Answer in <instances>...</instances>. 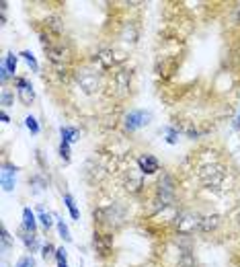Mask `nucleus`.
I'll return each mask as SVG.
<instances>
[{"mask_svg": "<svg viewBox=\"0 0 240 267\" xmlns=\"http://www.w3.org/2000/svg\"><path fill=\"white\" fill-rule=\"evenodd\" d=\"M64 204H66V208H68V212H70L72 220H80V212H78V208H76V204H74V197H72L70 193H64Z\"/></svg>", "mask_w": 240, "mask_h": 267, "instance_id": "20", "label": "nucleus"}, {"mask_svg": "<svg viewBox=\"0 0 240 267\" xmlns=\"http://www.w3.org/2000/svg\"><path fill=\"white\" fill-rule=\"evenodd\" d=\"M17 267H35V259H33V255H25V257H21Z\"/></svg>", "mask_w": 240, "mask_h": 267, "instance_id": "31", "label": "nucleus"}, {"mask_svg": "<svg viewBox=\"0 0 240 267\" xmlns=\"http://www.w3.org/2000/svg\"><path fill=\"white\" fill-rule=\"evenodd\" d=\"M21 240H23V245H25V249H27L31 255L39 251V237H37V235H29V232H23Z\"/></svg>", "mask_w": 240, "mask_h": 267, "instance_id": "17", "label": "nucleus"}, {"mask_svg": "<svg viewBox=\"0 0 240 267\" xmlns=\"http://www.w3.org/2000/svg\"><path fill=\"white\" fill-rule=\"evenodd\" d=\"M39 222H41V226L45 228V230H50L52 226H53V220H52V214L50 212H43L41 208H39Z\"/></svg>", "mask_w": 240, "mask_h": 267, "instance_id": "26", "label": "nucleus"}, {"mask_svg": "<svg viewBox=\"0 0 240 267\" xmlns=\"http://www.w3.org/2000/svg\"><path fill=\"white\" fill-rule=\"evenodd\" d=\"M0 119H2V123H8L10 121V118H8V113L2 109V111H0Z\"/></svg>", "mask_w": 240, "mask_h": 267, "instance_id": "36", "label": "nucleus"}, {"mask_svg": "<svg viewBox=\"0 0 240 267\" xmlns=\"http://www.w3.org/2000/svg\"><path fill=\"white\" fill-rule=\"evenodd\" d=\"M8 78H13V74L8 72V68H6V66H4V62H2V64H0V83L6 85V83H8Z\"/></svg>", "mask_w": 240, "mask_h": 267, "instance_id": "32", "label": "nucleus"}, {"mask_svg": "<svg viewBox=\"0 0 240 267\" xmlns=\"http://www.w3.org/2000/svg\"><path fill=\"white\" fill-rule=\"evenodd\" d=\"M58 267H68V263H58Z\"/></svg>", "mask_w": 240, "mask_h": 267, "instance_id": "38", "label": "nucleus"}, {"mask_svg": "<svg viewBox=\"0 0 240 267\" xmlns=\"http://www.w3.org/2000/svg\"><path fill=\"white\" fill-rule=\"evenodd\" d=\"M130 87H132V72L130 70H117L113 74V83H111V89L115 92L117 97H125L130 92Z\"/></svg>", "mask_w": 240, "mask_h": 267, "instance_id": "10", "label": "nucleus"}, {"mask_svg": "<svg viewBox=\"0 0 240 267\" xmlns=\"http://www.w3.org/2000/svg\"><path fill=\"white\" fill-rule=\"evenodd\" d=\"M17 167H13L10 162H4L2 165V173H0V183H2L4 191H13L15 183H17Z\"/></svg>", "mask_w": 240, "mask_h": 267, "instance_id": "13", "label": "nucleus"}, {"mask_svg": "<svg viewBox=\"0 0 240 267\" xmlns=\"http://www.w3.org/2000/svg\"><path fill=\"white\" fill-rule=\"evenodd\" d=\"M55 228H58V232H60V238H64L66 242H70L72 240V237H70V228H68V224L64 222V220H55Z\"/></svg>", "mask_w": 240, "mask_h": 267, "instance_id": "21", "label": "nucleus"}, {"mask_svg": "<svg viewBox=\"0 0 240 267\" xmlns=\"http://www.w3.org/2000/svg\"><path fill=\"white\" fill-rule=\"evenodd\" d=\"M25 125H27V130H29L33 136L39 134V123H37V119L33 118V115H27V118H25Z\"/></svg>", "mask_w": 240, "mask_h": 267, "instance_id": "28", "label": "nucleus"}, {"mask_svg": "<svg viewBox=\"0 0 240 267\" xmlns=\"http://www.w3.org/2000/svg\"><path fill=\"white\" fill-rule=\"evenodd\" d=\"M31 185H37V189H35V193H37V191L45 189V185H48V183H45V181H43V179H41L39 175H35V177H33V179H31Z\"/></svg>", "mask_w": 240, "mask_h": 267, "instance_id": "35", "label": "nucleus"}, {"mask_svg": "<svg viewBox=\"0 0 240 267\" xmlns=\"http://www.w3.org/2000/svg\"><path fill=\"white\" fill-rule=\"evenodd\" d=\"M55 251H58V249H55V247L52 245V242H45V245L41 247V257H43L45 261L55 259Z\"/></svg>", "mask_w": 240, "mask_h": 267, "instance_id": "25", "label": "nucleus"}, {"mask_svg": "<svg viewBox=\"0 0 240 267\" xmlns=\"http://www.w3.org/2000/svg\"><path fill=\"white\" fill-rule=\"evenodd\" d=\"M123 187L128 193L138 195L144 189V175L140 173V169H128L123 175Z\"/></svg>", "mask_w": 240, "mask_h": 267, "instance_id": "9", "label": "nucleus"}, {"mask_svg": "<svg viewBox=\"0 0 240 267\" xmlns=\"http://www.w3.org/2000/svg\"><path fill=\"white\" fill-rule=\"evenodd\" d=\"M15 89H17V95L21 99L23 105H31L35 101V90H33V85L25 76H17L15 78Z\"/></svg>", "mask_w": 240, "mask_h": 267, "instance_id": "11", "label": "nucleus"}, {"mask_svg": "<svg viewBox=\"0 0 240 267\" xmlns=\"http://www.w3.org/2000/svg\"><path fill=\"white\" fill-rule=\"evenodd\" d=\"M72 76L76 80L78 89L82 90L84 95H97V92L103 89V76H101V72H97L95 68H90V66L78 68V70L72 72Z\"/></svg>", "mask_w": 240, "mask_h": 267, "instance_id": "3", "label": "nucleus"}, {"mask_svg": "<svg viewBox=\"0 0 240 267\" xmlns=\"http://www.w3.org/2000/svg\"><path fill=\"white\" fill-rule=\"evenodd\" d=\"M197 177L201 181V185L205 189H210V191H224L226 187V171L224 167L220 165V162H208V165H201L199 171H197Z\"/></svg>", "mask_w": 240, "mask_h": 267, "instance_id": "2", "label": "nucleus"}, {"mask_svg": "<svg viewBox=\"0 0 240 267\" xmlns=\"http://www.w3.org/2000/svg\"><path fill=\"white\" fill-rule=\"evenodd\" d=\"M125 60H128L125 52H121L117 48H103L90 58V62H93L95 66H99L101 70H111V68L123 64Z\"/></svg>", "mask_w": 240, "mask_h": 267, "instance_id": "4", "label": "nucleus"}, {"mask_svg": "<svg viewBox=\"0 0 240 267\" xmlns=\"http://www.w3.org/2000/svg\"><path fill=\"white\" fill-rule=\"evenodd\" d=\"M45 56H48V60L52 64H62V66H70V62L74 60L72 45L66 39L55 41V43L50 45V48H45Z\"/></svg>", "mask_w": 240, "mask_h": 267, "instance_id": "5", "label": "nucleus"}, {"mask_svg": "<svg viewBox=\"0 0 240 267\" xmlns=\"http://www.w3.org/2000/svg\"><path fill=\"white\" fill-rule=\"evenodd\" d=\"M37 216L31 212V208H23V232H29V235H37Z\"/></svg>", "mask_w": 240, "mask_h": 267, "instance_id": "16", "label": "nucleus"}, {"mask_svg": "<svg viewBox=\"0 0 240 267\" xmlns=\"http://www.w3.org/2000/svg\"><path fill=\"white\" fill-rule=\"evenodd\" d=\"M93 218H95V224L107 230H117L119 226L125 224V208L121 204L101 206L93 212Z\"/></svg>", "mask_w": 240, "mask_h": 267, "instance_id": "1", "label": "nucleus"}, {"mask_svg": "<svg viewBox=\"0 0 240 267\" xmlns=\"http://www.w3.org/2000/svg\"><path fill=\"white\" fill-rule=\"evenodd\" d=\"M138 169L142 175H156L160 171V160L154 154H140L138 156Z\"/></svg>", "mask_w": 240, "mask_h": 267, "instance_id": "12", "label": "nucleus"}, {"mask_svg": "<svg viewBox=\"0 0 240 267\" xmlns=\"http://www.w3.org/2000/svg\"><path fill=\"white\" fill-rule=\"evenodd\" d=\"M222 224V216L220 214H208L201 218V224H199V232H203V235H208V232H213L218 230Z\"/></svg>", "mask_w": 240, "mask_h": 267, "instance_id": "15", "label": "nucleus"}, {"mask_svg": "<svg viewBox=\"0 0 240 267\" xmlns=\"http://www.w3.org/2000/svg\"><path fill=\"white\" fill-rule=\"evenodd\" d=\"M183 132H185L189 138H193V140H195V138H199V130H197V127H193L191 123H187L185 127H183Z\"/></svg>", "mask_w": 240, "mask_h": 267, "instance_id": "33", "label": "nucleus"}, {"mask_svg": "<svg viewBox=\"0 0 240 267\" xmlns=\"http://www.w3.org/2000/svg\"><path fill=\"white\" fill-rule=\"evenodd\" d=\"M177 267H199L197 265V257L191 251H181L179 259H177Z\"/></svg>", "mask_w": 240, "mask_h": 267, "instance_id": "18", "label": "nucleus"}, {"mask_svg": "<svg viewBox=\"0 0 240 267\" xmlns=\"http://www.w3.org/2000/svg\"><path fill=\"white\" fill-rule=\"evenodd\" d=\"M60 136H62V142L72 144V142L78 140L80 132L76 130V127H72V125H62V127H60Z\"/></svg>", "mask_w": 240, "mask_h": 267, "instance_id": "19", "label": "nucleus"}, {"mask_svg": "<svg viewBox=\"0 0 240 267\" xmlns=\"http://www.w3.org/2000/svg\"><path fill=\"white\" fill-rule=\"evenodd\" d=\"M0 240H2V251H6V249L13 247V237L8 235V230H6L4 226L0 228Z\"/></svg>", "mask_w": 240, "mask_h": 267, "instance_id": "27", "label": "nucleus"}, {"mask_svg": "<svg viewBox=\"0 0 240 267\" xmlns=\"http://www.w3.org/2000/svg\"><path fill=\"white\" fill-rule=\"evenodd\" d=\"M2 267H8V265H6V261H2Z\"/></svg>", "mask_w": 240, "mask_h": 267, "instance_id": "39", "label": "nucleus"}, {"mask_svg": "<svg viewBox=\"0 0 240 267\" xmlns=\"http://www.w3.org/2000/svg\"><path fill=\"white\" fill-rule=\"evenodd\" d=\"M201 218H203V216H199V214H195V212H189V210L179 212V214L175 216V220H173L175 230L179 232V235H187V237H189V235H193L195 230H199Z\"/></svg>", "mask_w": 240, "mask_h": 267, "instance_id": "6", "label": "nucleus"}, {"mask_svg": "<svg viewBox=\"0 0 240 267\" xmlns=\"http://www.w3.org/2000/svg\"><path fill=\"white\" fill-rule=\"evenodd\" d=\"M164 134H166V142L168 144H177L179 142V136H181V132H179V127H173V125H166L164 130H162Z\"/></svg>", "mask_w": 240, "mask_h": 267, "instance_id": "23", "label": "nucleus"}, {"mask_svg": "<svg viewBox=\"0 0 240 267\" xmlns=\"http://www.w3.org/2000/svg\"><path fill=\"white\" fill-rule=\"evenodd\" d=\"M236 127H240V115H238V119H236Z\"/></svg>", "mask_w": 240, "mask_h": 267, "instance_id": "37", "label": "nucleus"}, {"mask_svg": "<svg viewBox=\"0 0 240 267\" xmlns=\"http://www.w3.org/2000/svg\"><path fill=\"white\" fill-rule=\"evenodd\" d=\"M19 56H21V58H23V60H25L27 64H29V68H31L33 72H37V70H39V64H37V60H35V56H33L29 50H23Z\"/></svg>", "mask_w": 240, "mask_h": 267, "instance_id": "22", "label": "nucleus"}, {"mask_svg": "<svg viewBox=\"0 0 240 267\" xmlns=\"http://www.w3.org/2000/svg\"><path fill=\"white\" fill-rule=\"evenodd\" d=\"M238 224H240V214H238Z\"/></svg>", "mask_w": 240, "mask_h": 267, "instance_id": "40", "label": "nucleus"}, {"mask_svg": "<svg viewBox=\"0 0 240 267\" xmlns=\"http://www.w3.org/2000/svg\"><path fill=\"white\" fill-rule=\"evenodd\" d=\"M150 119H152V113L150 111H146V109H133V111H130L123 118V127L128 132H135V130H140V127H146L148 123H150Z\"/></svg>", "mask_w": 240, "mask_h": 267, "instance_id": "7", "label": "nucleus"}, {"mask_svg": "<svg viewBox=\"0 0 240 267\" xmlns=\"http://www.w3.org/2000/svg\"><path fill=\"white\" fill-rule=\"evenodd\" d=\"M55 261H58V263H68V253H66L64 247L55 251Z\"/></svg>", "mask_w": 240, "mask_h": 267, "instance_id": "34", "label": "nucleus"}, {"mask_svg": "<svg viewBox=\"0 0 240 267\" xmlns=\"http://www.w3.org/2000/svg\"><path fill=\"white\" fill-rule=\"evenodd\" d=\"M138 37H140L138 25H135L133 21H132V23H125L123 29H121V33H119V39H121L123 43H128V45H135Z\"/></svg>", "mask_w": 240, "mask_h": 267, "instance_id": "14", "label": "nucleus"}, {"mask_svg": "<svg viewBox=\"0 0 240 267\" xmlns=\"http://www.w3.org/2000/svg\"><path fill=\"white\" fill-rule=\"evenodd\" d=\"M58 152H60V156H62V160H70V144L68 142H60V148H58Z\"/></svg>", "mask_w": 240, "mask_h": 267, "instance_id": "30", "label": "nucleus"}, {"mask_svg": "<svg viewBox=\"0 0 240 267\" xmlns=\"http://www.w3.org/2000/svg\"><path fill=\"white\" fill-rule=\"evenodd\" d=\"M0 101H2V107H10L15 103V95H13V92H8V90H2Z\"/></svg>", "mask_w": 240, "mask_h": 267, "instance_id": "29", "label": "nucleus"}, {"mask_svg": "<svg viewBox=\"0 0 240 267\" xmlns=\"http://www.w3.org/2000/svg\"><path fill=\"white\" fill-rule=\"evenodd\" d=\"M4 66L8 68V72L13 74V78H17V76H15V72H17V56H15V52H8V54H6Z\"/></svg>", "mask_w": 240, "mask_h": 267, "instance_id": "24", "label": "nucleus"}, {"mask_svg": "<svg viewBox=\"0 0 240 267\" xmlns=\"http://www.w3.org/2000/svg\"><path fill=\"white\" fill-rule=\"evenodd\" d=\"M93 249L97 251V255L101 259H107L113 253V235L105 230H95L93 235Z\"/></svg>", "mask_w": 240, "mask_h": 267, "instance_id": "8", "label": "nucleus"}]
</instances>
